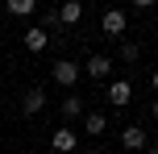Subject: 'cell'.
Returning <instances> with one entry per match:
<instances>
[{
    "mask_svg": "<svg viewBox=\"0 0 158 154\" xmlns=\"http://www.w3.org/2000/svg\"><path fill=\"white\" fill-rule=\"evenodd\" d=\"M42 108H46V92H42V88H29L25 100H21V113H25V117H38Z\"/></svg>",
    "mask_w": 158,
    "mask_h": 154,
    "instance_id": "cell-8",
    "label": "cell"
},
{
    "mask_svg": "<svg viewBox=\"0 0 158 154\" xmlns=\"http://www.w3.org/2000/svg\"><path fill=\"white\" fill-rule=\"evenodd\" d=\"M87 154H104V150H100V146H96V150H87Z\"/></svg>",
    "mask_w": 158,
    "mask_h": 154,
    "instance_id": "cell-16",
    "label": "cell"
},
{
    "mask_svg": "<svg viewBox=\"0 0 158 154\" xmlns=\"http://www.w3.org/2000/svg\"><path fill=\"white\" fill-rule=\"evenodd\" d=\"M4 13H13V17H33V13H38V0H8Z\"/></svg>",
    "mask_w": 158,
    "mask_h": 154,
    "instance_id": "cell-11",
    "label": "cell"
},
{
    "mask_svg": "<svg viewBox=\"0 0 158 154\" xmlns=\"http://www.w3.org/2000/svg\"><path fill=\"white\" fill-rule=\"evenodd\" d=\"M0 92H4V79H0Z\"/></svg>",
    "mask_w": 158,
    "mask_h": 154,
    "instance_id": "cell-17",
    "label": "cell"
},
{
    "mask_svg": "<svg viewBox=\"0 0 158 154\" xmlns=\"http://www.w3.org/2000/svg\"><path fill=\"white\" fill-rule=\"evenodd\" d=\"M83 21V4L79 0H67L63 8H58V25H79Z\"/></svg>",
    "mask_w": 158,
    "mask_h": 154,
    "instance_id": "cell-9",
    "label": "cell"
},
{
    "mask_svg": "<svg viewBox=\"0 0 158 154\" xmlns=\"http://www.w3.org/2000/svg\"><path fill=\"white\" fill-rule=\"evenodd\" d=\"M0 13H4V4H0Z\"/></svg>",
    "mask_w": 158,
    "mask_h": 154,
    "instance_id": "cell-18",
    "label": "cell"
},
{
    "mask_svg": "<svg viewBox=\"0 0 158 154\" xmlns=\"http://www.w3.org/2000/svg\"><path fill=\"white\" fill-rule=\"evenodd\" d=\"M21 46H25V50H29V54H42V50H46V46H50V33H46V29H42V25H29V29H25V33H21Z\"/></svg>",
    "mask_w": 158,
    "mask_h": 154,
    "instance_id": "cell-5",
    "label": "cell"
},
{
    "mask_svg": "<svg viewBox=\"0 0 158 154\" xmlns=\"http://www.w3.org/2000/svg\"><path fill=\"white\" fill-rule=\"evenodd\" d=\"M150 83H154V92H158V67H154V75H150Z\"/></svg>",
    "mask_w": 158,
    "mask_h": 154,
    "instance_id": "cell-14",
    "label": "cell"
},
{
    "mask_svg": "<svg viewBox=\"0 0 158 154\" xmlns=\"http://www.w3.org/2000/svg\"><path fill=\"white\" fill-rule=\"evenodd\" d=\"M129 100H133V83H129V79H112V83H108V104L125 108Z\"/></svg>",
    "mask_w": 158,
    "mask_h": 154,
    "instance_id": "cell-6",
    "label": "cell"
},
{
    "mask_svg": "<svg viewBox=\"0 0 158 154\" xmlns=\"http://www.w3.org/2000/svg\"><path fill=\"white\" fill-rule=\"evenodd\" d=\"M150 113H154V117H158V100H154V104H150Z\"/></svg>",
    "mask_w": 158,
    "mask_h": 154,
    "instance_id": "cell-15",
    "label": "cell"
},
{
    "mask_svg": "<svg viewBox=\"0 0 158 154\" xmlns=\"http://www.w3.org/2000/svg\"><path fill=\"white\" fill-rule=\"evenodd\" d=\"M112 67H117V63H112L108 54H92V58L83 63V75H87V79H96V83H104V79L112 83Z\"/></svg>",
    "mask_w": 158,
    "mask_h": 154,
    "instance_id": "cell-3",
    "label": "cell"
},
{
    "mask_svg": "<svg viewBox=\"0 0 158 154\" xmlns=\"http://www.w3.org/2000/svg\"><path fill=\"white\" fill-rule=\"evenodd\" d=\"M121 146H125L129 154L146 150V129H142V125H125V129H121Z\"/></svg>",
    "mask_w": 158,
    "mask_h": 154,
    "instance_id": "cell-7",
    "label": "cell"
},
{
    "mask_svg": "<svg viewBox=\"0 0 158 154\" xmlns=\"http://www.w3.org/2000/svg\"><path fill=\"white\" fill-rule=\"evenodd\" d=\"M50 79L58 83V88H67L71 92L79 79H83V63H75V58H58L54 67H50Z\"/></svg>",
    "mask_w": 158,
    "mask_h": 154,
    "instance_id": "cell-1",
    "label": "cell"
},
{
    "mask_svg": "<svg viewBox=\"0 0 158 154\" xmlns=\"http://www.w3.org/2000/svg\"><path fill=\"white\" fill-rule=\"evenodd\" d=\"M83 113H87V108H83V96H75V92H71V96L63 100V117H67V121H75V117H83Z\"/></svg>",
    "mask_w": 158,
    "mask_h": 154,
    "instance_id": "cell-12",
    "label": "cell"
},
{
    "mask_svg": "<svg viewBox=\"0 0 158 154\" xmlns=\"http://www.w3.org/2000/svg\"><path fill=\"white\" fill-rule=\"evenodd\" d=\"M125 29H129V13L125 8H108L100 17V33L104 38H125Z\"/></svg>",
    "mask_w": 158,
    "mask_h": 154,
    "instance_id": "cell-2",
    "label": "cell"
},
{
    "mask_svg": "<svg viewBox=\"0 0 158 154\" xmlns=\"http://www.w3.org/2000/svg\"><path fill=\"white\" fill-rule=\"evenodd\" d=\"M142 58V46L137 42H121V63H137Z\"/></svg>",
    "mask_w": 158,
    "mask_h": 154,
    "instance_id": "cell-13",
    "label": "cell"
},
{
    "mask_svg": "<svg viewBox=\"0 0 158 154\" xmlns=\"http://www.w3.org/2000/svg\"><path fill=\"white\" fill-rule=\"evenodd\" d=\"M104 129H108V117H104V113H83V133L100 138Z\"/></svg>",
    "mask_w": 158,
    "mask_h": 154,
    "instance_id": "cell-10",
    "label": "cell"
},
{
    "mask_svg": "<svg viewBox=\"0 0 158 154\" xmlns=\"http://www.w3.org/2000/svg\"><path fill=\"white\" fill-rule=\"evenodd\" d=\"M75 146H79V133L71 129V125H63V129L50 133V150L54 154H75Z\"/></svg>",
    "mask_w": 158,
    "mask_h": 154,
    "instance_id": "cell-4",
    "label": "cell"
}]
</instances>
